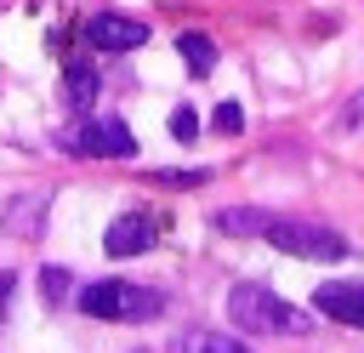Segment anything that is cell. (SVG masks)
Masks as SVG:
<instances>
[{"label": "cell", "instance_id": "obj_1", "mask_svg": "<svg viewBox=\"0 0 364 353\" xmlns=\"http://www.w3.org/2000/svg\"><path fill=\"white\" fill-rule=\"evenodd\" d=\"M222 313H228V325H239L250 336H307L313 330V313H301L296 302H284L267 285H233Z\"/></svg>", "mask_w": 364, "mask_h": 353}, {"label": "cell", "instance_id": "obj_2", "mask_svg": "<svg viewBox=\"0 0 364 353\" xmlns=\"http://www.w3.org/2000/svg\"><path fill=\"white\" fill-rule=\"evenodd\" d=\"M80 307L91 319H119V325H142V319H159L165 313V296L148 290V285H131V279H97L80 290Z\"/></svg>", "mask_w": 364, "mask_h": 353}, {"label": "cell", "instance_id": "obj_3", "mask_svg": "<svg viewBox=\"0 0 364 353\" xmlns=\"http://www.w3.org/2000/svg\"><path fill=\"white\" fill-rule=\"evenodd\" d=\"M262 239H267L273 251H284V256H307V262H336V256H347V239H341L336 228H324V222H301V216H267Z\"/></svg>", "mask_w": 364, "mask_h": 353}, {"label": "cell", "instance_id": "obj_4", "mask_svg": "<svg viewBox=\"0 0 364 353\" xmlns=\"http://www.w3.org/2000/svg\"><path fill=\"white\" fill-rule=\"evenodd\" d=\"M313 307L324 319H336V325L364 330V279H330V285H318L313 290Z\"/></svg>", "mask_w": 364, "mask_h": 353}, {"label": "cell", "instance_id": "obj_5", "mask_svg": "<svg viewBox=\"0 0 364 353\" xmlns=\"http://www.w3.org/2000/svg\"><path fill=\"white\" fill-rule=\"evenodd\" d=\"M85 40H91L97 51H131V46H142V40H148V23L119 17V11H97V17L85 23Z\"/></svg>", "mask_w": 364, "mask_h": 353}, {"label": "cell", "instance_id": "obj_6", "mask_svg": "<svg viewBox=\"0 0 364 353\" xmlns=\"http://www.w3.org/2000/svg\"><path fill=\"white\" fill-rule=\"evenodd\" d=\"M80 154H97V159H131L136 154V137H131V125L125 120H91L85 131H80Z\"/></svg>", "mask_w": 364, "mask_h": 353}, {"label": "cell", "instance_id": "obj_7", "mask_svg": "<svg viewBox=\"0 0 364 353\" xmlns=\"http://www.w3.org/2000/svg\"><path fill=\"white\" fill-rule=\"evenodd\" d=\"M46 211H51V194L6 199V205H0V228H6L11 239H34V233H40V222H46Z\"/></svg>", "mask_w": 364, "mask_h": 353}, {"label": "cell", "instance_id": "obj_8", "mask_svg": "<svg viewBox=\"0 0 364 353\" xmlns=\"http://www.w3.org/2000/svg\"><path fill=\"white\" fill-rule=\"evenodd\" d=\"M102 245H108V256H136V251H148V245H154V222H148L142 211H125V216H114V222H108Z\"/></svg>", "mask_w": 364, "mask_h": 353}, {"label": "cell", "instance_id": "obj_9", "mask_svg": "<svg viewBox=\"0 0 364 353\" xmlns=\"http://www.w3.org/2000/svg\"><path fill=\"white\" fill-rule=\"evenodd\" d=\"M97 91H102L97 68H91V63H68V74H63V97H68V108H91Z\"/></svg>", "mask_w": 364, "mask_h": 353}, {"label": "cell", "instance_id": "obj_10", "mask_svg": "<svg viewBox=\"0 0 364 353\" xmlns=\"http://www.w3.org/2000/svg\"><path fill=\"white\" fill-rule=\"evenodd\" d=\"M176 51H182V63H188L193 74H210V68H216V46H210V34H199V28L176 34Z\"/></svg>", "mask_w": 364, "mask_h": 353}, {"label": "cell", "instance_id": "obj_11", "mask_svg": "<svg viewBox=\"0 0 364 353\" xmlns=\"http://www.w3.org/2000/svg\"><path fill=\"white\" fill-rule=\"evenodd\" d=\"M176 353H250V347L222 330H188V336H176Z\"/></svg>", "mask_w": 364, "mask_h": 353}, {"label": "cell", "instance_id": "obj_12", "mask_svg": "<svg viewBox=\"0 0 364 353\" xmlns=\"http://www.w3.org/2000/svg\"><path fill=\"white\" fill-rule=\"evenodd\" d=\"M216 228H222V233H262L267 216L250 211V205H233V211H216Z\"/></svg>", "mask_w": 364, "mask_h": 353}, {"label": "cell", "instance_id": "obj_13", "mask_svg": "<svg viewBox=\"0 0 364 353\" xmlns=\"http://www.w3.org/2000/svg\"><path fill=\"white\" fill-rule=\"evenodd\" d=\"M216 171H205V165H188V171H154V182H165V188H205Z\"/></svg>", "mask_w": 364, "mask_h": 353}, {"label": "cell", "instance_id": "obj_14", "mask_svg": "<svg viewBox=\"0 0 364 353\" xmlns=\"http://www.w3.org/2000/svg\"><path fill=\"white\" fill-rule=\"evenodd\" d=\"M210 125H216L222 137H239V131H245V108H239V102H216V114H210Z\"/></svg>", "mask_w": 364, "mask_h": 353}, {"label": "cell", "instance_id": "obj_15", "mask_svg": "<svg viewBox=\"0 0 364 353\" xmlns=\"http://www.w3.org/2000/svg\"><path fill=\"white\" fill-rule=\"evenodd\" d=\"M171 137H176V142H188V137H199V114H193L188 102H182V108L171 114Z\"/></svg>", "mask_w": 364, "mask_h": 353}, {"label": "cell", "instance_id": "obj_16", "mask_svg": "<svg viewBox=\"0 0 364 353\" xmlns=\"http://www.w3.org/2000/svg\"><path fill=\"white\" fill-rule=\"evenodd\" d=\"M40 290H46L51 302H57V296L68 290V273H63V268H46V273H40Z\"/></svg>", "mask_w": 364, "mask_h": 353}, {"label": "cell", "instance_id": "obj_17", "mask_svg": "<svg viewBox=\"0 0 364 353\" xmlns=\"http://www.w3.org/2000/svg\"><path fill=\"white\" fill-rule=\"evenodd\" d=\"M6 296H11V273H0V307H6Z\"/></svg>", "mask_w": 364, "mask_h": 353}]
</instances>
